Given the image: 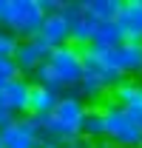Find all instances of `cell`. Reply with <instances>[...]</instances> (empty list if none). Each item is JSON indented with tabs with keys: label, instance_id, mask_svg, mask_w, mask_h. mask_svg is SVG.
Returning <instances> with one entry per match:
<instances>
[{
	"label": "cell",
	"instance_id": "1",
	"mask_svg": "<svg viewBox=\"0 0 142 148\" xmlns=\"http://www.w3.org/2000/svg\"><path fill=\"white\" fill-rule=\"evenodd\" d=\"M85 111H88V103L77 91H63L60 94V100L51 108V114L43 117V128H46L48 148L80 140V125H83Z\"/></svg>",
	"mask_w": 142,
	"mask_h": 148
},
{
	"label": "cell",
	"instance_id": "2",
	"mask_svg": "<svg viewBox=\"0 0 142 148\" xmlns=\"http://www.w3.org/2000/svg\"><path fill=\"white\" fill-rule=\"evenodd\" d=\"M43 20H46V12L40 9V0H6L0 26L12 32L17 40H31L37 37Z\"/></svg>",
	"mask_w": 142,
	"mask_h": 148
},
{
	"label": "cell",
	"instance_id": "3",
	"mask_svg": "<svg viewBox=\"0 0 142 148\" xmlns=\"http://www.w3.org/2000/svg\"><path fill=\"white\" fill-rule=\"evenodd\" d=\"M100 108H102V143L119 148H142V134L131 123L125 108L114 106L111 100L100 103Z\"/></svg>",
	"mask_w": 142,
	"mask_h": 148
},
{
	"label": "cell",
	"instance_id": "4",
	"mask_svg": "<svg viewBox=\"0 0 142 148\" xmlns=\"http://www.w3.org/2000/svg\"><path fill=\"white\" fill-rule=\"evenodd\" d=\"M46 66L51 69L60 91H74L83 80V49H77L71 43L60 46V49H51Z\"/></svg>",
	"mask_w": 142,
	"mask_h": 148
},
{
	"label": "cell",
	"instance_id": "5",
	"mask_svg": "<svg viewBox=\"0 0 142 148\" xmlns=\"http://www.w3.org/2000/svg\"><path fill=\"white\" fill-rule=\"evenodd\" d=\"M0 145L3 148H48L46 128H43V117L23 114L12 125L0 131Z\"/></svg>",
	"mask_w": 142,
	"mask_h": 148
},
{
	"label": "cell",
	"instance_id": "6",
	"mask_svg": "<svg viewBox=\"0 0 142 148\" xmlns=\"http://www.w3.org/2000/svg\"><path fill=\"white\" fill-rule=\"evenodd\" d=\"M60 14L68 23V32H71L68 43L77 46V49H88L91 46V34H94V29H97V20L83 9V0H63Z\"/></svg>",
	"mask_w": 142,
	"mask_h": 148
},
{
	"label": "cell",
	"instance_id": "7",
	"mask_svg": "<svg viewBox=\"0 0 142 148\" xmlns=\"http://www.w3.org/2000/svg\"><path fill=\"white\" fill-rule=\"evenodd\" d=\"M97 51H100V49H97ZM100 57H102L119 77H137V80L142 77V43H128V40H122L117 49L100 51Z\"/></svg>",
	"mask_w": 142,
	"mask_h": 148
},
{
	"label": "cell",
	"instance_id": "8",
	"mask_svg": "<svg viewBox=\"0 0 142 148\" xmlns=\"http://www.w3.org/2000/svg\"><path fill=\"white\" fill-rule=\"evenodd\" d=\"M48 54H51V49H48L40 37H31V40H20L17 43V51H14L12 60H14V66H17L20 77H31L40 66L48 63Z\"/></svg>",
	"mask_w": 142,
	"mask_h": 148
},
{
	"label": "cell",
	"instance_id": "9",
	"mask_svg": "<svg viewBox=\"0 0 142 148\" xmlns=\"http://www.w3.org/2000/svg\"><path fill=\"white\" fill-rule=\"evenodd\" d=\"M122 32V40L142 43V0H122V9L114 20Z\"/></svg>",
	"mask_w": 142,
	"mask_h": 148
},
{
	"label": "cell",
	"instance_id": "10",
	"mask_svg": "<svg viewBox=\"0 0 142 148\" xmlns=\"http://www.w3.org/2000/svg\"><path fill=\"white\" fill-rule=\"evenodd\" d=\"M29 91H31V80L29 77H17L0 91V103L14 117H23V114H29Z\"/></svg>",
	"mask_w": 142,
	"mask_h": 148
},
{
	"label": "cell",
	"instance_id": "11",
	"mask_svg": "<svg viewBox=\"0 0 142 148\" xmlns=\"http://www.w3.org/2000/svg\"><path fill=\"white\" fill-rule=\"evenodd\" d=\"M68 23H66V17L57 12V14H46V20H43V26H40V32H37V37L48 46V49H60V46H66L68 43Z\"/></svg>",
	"mask_w": 142,
	"mask_h": 148
},
{
	"label": "cell",
	"instance_id": "12",
	"mask_svg": "<svg viewBox=\"0 0 142 148\" xmlns=\"http://www.w3.org/2000/svg\"><path fill=\"white\" fill-rule=\"evenodd\" d=\"M108 100L114 106H119V108H131V106L142 103V80H137V77H119V83L108 91Z\"/></svg>",
	"mask_w": 142,
	"mask_h": 148
},
{
	"label": "cell",
	"instance_id": "13",
	"mask_svg": "<svg viewBox=\"0 0 142 148\" xmlns=\"http://www.w3.org/2000/svg\"><path fill=\"white\" fill-rule=\"evenodd\" d=\"M60 100V91H51L46 86H34L31 83V91H29V114L31 117H48L51 108Z\"/></svg>",
	"mask_w": 142,
	"mask_h": 148
},
{
	"label": "cell",
	"instance_id": "14",
	"mask_svg": "<svg viewBox=\"0 0 142 148\" xmlns=\"http://www.w3.org/2000/svg\"><path fill=\"white\" fill-rule=\"evenodd\" d=\"M80 140L83 143H102V108L100 106H88L85 117H83V125H80Z\"/></svg>",
	"mask_w": 142,
	"mask_h": 148
},
{
	"label": "cell",
	"instance_id": "15",
	"mask_svg": "<svg viewBox=\"0 0 142 148\" xmlns=\"http://www.w3.org/2000/svg\"><path fill=\"white\" fill-rule=\"evenodd\" d=\"M122 43V32L119 26L111 20V23H97L94 34H91V49H100V51H108V49H117Z\"/></svg>",
	"mask_w": 142,
	"mask_h": 148
},
{
	"label": "cell",
	"instance_id": "16",
	"mask_svg": "<svg viewBox=\"0 0 142 148\" xmlns=\"http://www.w3.org/2000/svg\"><path fill=\"white\" fill-rule=\"evenodd\" d=\"M83 9L97 23H111V20H117V14H119L122 0H83Z\"/></svg>",
	"mask_w": 142,
	"mask_h": 148
},
{
	"label": "cell",
	"instance_id": "17",
	"mask_svg": "<svg viewBox=\"0 0 142 148\" xmlns=\"http://www.w3.org/2000/svg\"><path fill=\"white\" fill-rule=\"evenodd\" d=\"M20 71H17V66H14V60L12 57H0V91L12 83V80H17Z\"/></svg>",
	"mask_w": 142,
	"mask_h": 148
},
{
	"label": "cell",
	"instance_id": "18",
	"mask_svg": "<svg viewBox=\"0 0 142 148\" xmlns=\"http://www.w3.org/2000/svg\"><path fill=\"white\" fill-rule=\"evenodd\" d=\"M17 43H20L17 37L0 26V57H14V51H17Z\"/></svg>",
	"mask_w": 142,
	"mask_h": 148
},
{
	"label": "cell",
	"instance_id": "19",
	"mask_svg": "<svg viewBox=\"0 0 142 148\" xmlns=\"http://www.w3.org/2000/svg\"><path fill=\"white\" fill-rule=\"evenodd\" d=\"M125 114L131 117V123L139 128V134H142V103H137V106H131V108H125Z\"/></svg>",
	"mask_w": 142,
	"mask_h": 148
},
{
	"label": "cell",
	"instance_id": "20",
	"mask_svg": "<svg viewBox=\"0 0 142 148\" xmlns=\"http://www.w3.org/2000/svg\"><path fill=\"white\" fill-rule=\"evenodd\" d=\"M14 120H17V117H14L12 111H9V108H6V106H3V103H0V131L6 128V125H12Z\"/></svg>",
	"mask_w": 142,
	"mask_h": 148
},
{
	"label": "cell",
	"instance_id": "21",
	"mask_svg": "<svg viewBox=\"0 0 142 148\" xmlns=\"http://www.w3.org/2000/svg\"><path fill=\"white\" fill-rule=\"evenodd\" d=\"M51 148H91V145L83 140H74V143H63V145H51Z\"/></svg>",
	"mask_w": 142,
	"mask_h": 148
},
{
	"label": "cell",
	"instance_id": "22",
	"mask_svg": "<svg viewBox=\"0 0 142 148\" xmlns=\"http://www.w3.org/2000/svg\"><path fill=\"white\" fill-rule=\"evenodd\" d=\"M91 148H119V145H108V143H97V145H91Z\"/></svg>",
	"mask_w": 142,
	"mask_h": 148
},
{
	"label": "cell",
	"instance_id": "23",
	"mask_svg": "<svg viewBox=\"0 0 142 148\" xmlns=\"http://www.w3.org/2000/svg\"><path fill=\"white\" fill-rule=\"evenodd\" d=\"M0 148H3V145H0Z\"/></svg>",
	"mask_w": 142,
	"mask_h": 148
},
{
	"label": "cell",
	"instance_id": "24",
	"mask_svg": "<svg viewBox=\"0 0 142 148\" xmlns=\"http://www.w3.org/2000/svg\"><path fill=\"white\" fill-rule=\"evenodd\" d=\"M139 80H142V77H139Z\"/></svg>",
	"mask_w": 142,
	"mask_h": 148
}]
</instances>
